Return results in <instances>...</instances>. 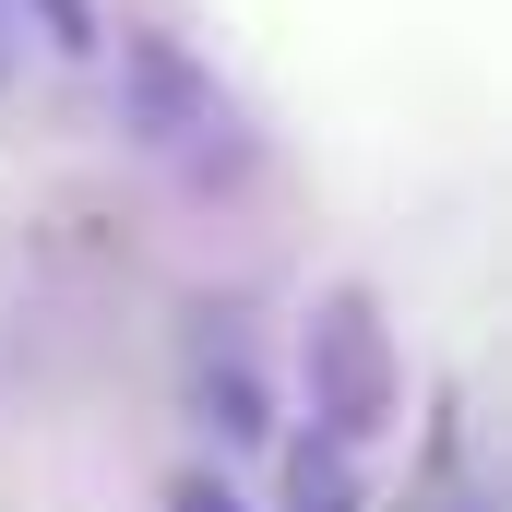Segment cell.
<instances>
[{
  "mask_svg": "<svg viewBox=\"0 0 512 512\" xmlns=\"http://www.w3.org/2000/svg\"><path fill=\"white\" fill-rule=\"evenodd\" d=\"M120 131L131 155H155V167H215L227 155V131H239V108H227V84L167 36V24H131L120 36Z\"/></svg>",
  "mask_w": 512,
  "mask_h": 512,
  "instance_id": "cell-1",
  "label": "cell"
},
{
  "mask_svg": "<svg viewBox=\"0 0 512 512\" xmlns=\"http://www.w3.org/2000/svg\"><path fill=\"white\" fill-rule=\"evenodd\" d=\"M298 370H310V405H322V429H334V441H382L393 405H405V370H393V334H382V310H370V298H322V310H310Z\"/></svg>",
  "mask_w": 512,
  "mask_h": 512,
  "instance_id": "cell-2",
  "label": "cell"
},
{
  "mask_svg": "<svg viewBox=\"0 0 512 512\" xmlns=\"http://www.w3.org/2000/svg\"><path fill=\"white\" fill-rule=\"evenodd\" d=\"M191 417L227 441V453H251V441H274V393H262V370L239 358V346H191Z\"/></svg>",
  "mask_w": 512,
  "mask_h": 512,
  "instance_id": "cell-3",
  "label": "cell"
},
{
  "mask_svg": "<svg viewBox=\"0 0 512 512\" xmlns=\"http://www.w3.org/2000/svg\"><path fill=\"white\" fill-rule=\"evenodd\" d=\"M286 512H358V465H346V453H322V441H310V453H298V465H286Z\"/></svg>",
  "mask_w": 512,
  "mask_h": 512,
  "instance_id": "cell-4",
  "label": "cell"
},
{
  "mask_svg": "<svg viewBox=\"0 0 512 512\" xmlns=\"http://www.w3.org/2000/svg\"><path fill=\"white\" fill-rule=\"evenodd\" d=\"M24 12L48 24L60 60H108V12H96V0H24Z\"/></svg>",
  "mask_w": 512,
  "mask_h": 512,
  "instance_id": "cell-5",
  "label": "cell"
},
{
  "mask_svg": "<svg viewBox=\"0 0 512 512\" xmlns=\"http://www.w3.org/2000/svg\"><path fill=\"white\" fill-rule=\"evenodd\" d=\"M167 512H251V501H239V477H215V465H191V477L167 489Z\"/></svg>",
  "mask_w": 512,
  "mask_h": 512,
  "instance_id": "cell-6",
  "label": "cell"
}]
</instances>
